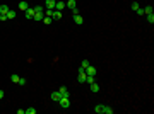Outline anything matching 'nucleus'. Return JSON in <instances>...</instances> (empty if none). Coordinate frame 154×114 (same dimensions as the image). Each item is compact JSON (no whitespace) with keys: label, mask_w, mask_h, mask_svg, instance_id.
<instances>
[{"label":"nucleus","mask_w":154,"mask_h":114,"mask_svg":"<svg viewBox=\"0 0 154 114\" xmlns=\"http://www.w3.org/2000/svg\"><path fill=\"white\" fill-rule=\"evenodd\" d=\"M19 78H21V77H19V75H16V73H14V75L10 77V80H12L14 84H17V82H19Z\"/></svg>","instance_id":"4be33fe9"},{"label":"nucleus","mask_w":154,"mask_h":114,"mask_svg":"<svg viewBox=\"0 0 154 114\" xmlns=\"http://www.w3.org/2000/svg\"><path fill=\"white\" fill-rule=\"evenodd\" d=\"M29 5H28V2H24V0H22V2H19V10H22V12H24V10L28 9Z\"/></svg>","instance_id":"4468645a"},{"label":"nucleus","mask_w":154,"mask_h":114,"mask_svg":"<svg viewBox=\"0 0 154 114\" xmlns=\"http://www.w3.org/2000/svg\"><path fill=\"white\" fill-rule=\"evenodd\" d=\"M26 114H36V109H34V107H29V109H26Z\"/></svg>","instance_id":"393cba45"},{"label":"nucleus","mask_w":154,"mask_h":114,"mask_svg":"<svg viewBox=\"0 0 154 114\" xmlns=\"http://www.w3.org/2000/svg\"><path fill=\"white\" fill-rule=\"evenodd\" d=\"M103 113H105V114H113V113H115V109L110 107V106H103Z\"/></svg>","instance_id":"9d476101"},{"label":"nucleus","mask_w":154,"mask_h":114,"mask_svg":"<svg viewBox=\"0 0 154 114\" xmlns=\"http://www.w3.org/2000/svg\"><path fill=\"white\" fill-rule=\"evenodd\" d=\"M55 3H57V0H45L46 9H55Z\"/></svg>","instance_id":"39448f33"},{"label":"nucleus","mask_w":154,"mask_h":114,"mask_svg":"<svg viewBox=\"0 0 154 114\" xmlns=\"http://www.w3.org/2000/svg\"><path fill=\"white\" fill-rule=\"evenodd\" d=\"M94 111H96L98 114H101V113H103V104H96V107H94Z\"/></svg>","instance_id":"6ab92c4d"},{"label":"nucleus","mask_w":154,"mask_h":114,"mask_svg":"<svg viewBox=\"0 0 154 114\" xmlns=\"http://www.w3.org/2000/svg\"><path fill=\"white\" fill-rule=\"evenodd\" d=\"M147 15V22L149 24H154V14H145Z\"/></svg>","instance_id":"a211bd4d"},{"label":"nucleus","mask_w":154,"mask_h":114,"mask_svg":"<svg viewBox=\"0 0 154 114\" xmlns=\"http://www.w3.org/2000/svg\"><path fill=\"white\" fill-rule=\"evenodd\" d=\"M58 104H60V107H63V109H68V106H70V101H68V97H60Z\"/></svg>","instance_id":"f257e3e1"},{"label":"nucleus","mask_w":154,"mask_h":114,"mask_svg":"<svg viewBox=\"0 0 154 114\" xmlns=\"http://www.w3.org/2000/svg\"><path fill=\"white\" fill-rule=\"evenodd\" d=\"M55 9L62 12V10L65 9V2H58V0H57V3H55Z\"/></svg>","instance_id":"1a4fd4ad"},{"label":"nucleus","mask_w":154,"mask_h":114,"mask_svg":"<svg viewBox=\"0 0 154 114\" xmlns=\"http://www.w3.org/2000/svg\"><path fill=\"white\" fill-rule=\"evenodd\" d=\"M24 14H26V19H33L34 17V7H28L24 10Z\"/></svg>","instance_id":"f03ea898"},{"label":"nucleus","mask_w":154,"mask_h":114,"mask_svg":"<svg viewBox=\"0 0 154 114\" xmlns=\"http://www.w3.org/2000/svg\"><path fill=\"white\" fill-rule=\"evenodd\" d=\"M9 7H7V5H0V14H7V12H9Z\"/></svg>","instance_id":"f3484780"},{"label":"nucleus","mask_w":154,"mask_h":114,"mask_svg":"<svg viewBox=\"0 0 154 114\" xmlns=\"http://www.w3.org/2000/svg\"><path fill=\"white\" fill-rule=\"evenodd\" d=\"M137 9H140V5H139L137 2H134V3H132V10H137Z\"/></svg>","instance_id":"bb28decb"},{"label":"nucleus","mask_w":154,"mask_h":114,"mask_svg":"<svg viewBox=\"0 0 154 114\" xmlns=\"http://www.w3.org/2000/svg\"><path fill=\"white\" fill-rule=\"evenodd\" d=\"M135 12H137V15H145V14H144V9H137Z\"/></svg>","instance_id":"cd10ccee"},{"label":"nucleus","mask_w":154,"mask_h":114,"mask_svg":"<svg viewBox=\"0 0 154 114\" xmlns=\"http://www.w3.org/2000/svg\"><path fill=\"white\" fill-rule=\"evenodd\" d=\"M5 15H7V19H14V17H16V12H14V10H9Z\"/></svg>","instance_id":"aec40b11"},{"label":"nucleus","mask_w":154,"mask_h":114,"mask_svg":"<svg viewBox=\"0 0 154 114\" xmlns=\"http://www.w3.org/2000/svg\"><path fill=\"white\" fill-rule=\"evenodd\" d=\"M144 14H152V7H151V5H147V7L144 9Z\"/></svg>","instance_id":"b1692460"},{"label":"nucleus","mask_w":154,"mask_h":114,"mask_svg":"<svg viewBox=\"0 0 154 114\" xmlns=\"http://www.w3.org/2000/svg\"><path fill=\"white\" fill-rule=\"evenodd\" d=\"M43 17H45V14H39V12H34V17H33V19H34V20H43Z\"/></svg>","instance_id":"2eb2a0df"},{"label":"nucleus","mask_w":154,"mask_h":114,"mask_svg":"<svg viewBox=\"0 0 154 114\" xmlns=\"http://www.w3.org/2000/svg\"><path fill=\"white\" fill-rule=\"evenodd\" d=\"M86 72H79V77H77V82H81V84H86Z\"/></svg>","instance_id":"20e7f679"},{"label":"nucleus","mask_w":154,"mask_h":114,"mask_svg":"<svg viewBox=\"0 0 154 114\" xmlns=\"http://www.w3.org/2000/svg\"><path fill=\"white\" fill-rule=\"evenodd\" d=\"M17 84H19V85H26V84H28V80L21 77V78H19V82H17Z\"/></svg>","instance_id":"a878e982"},{"label":"nucleus","mask_w":154,"mask_h":114,"mask_svg":"<svg viewBox=\"0 0 154 114\" xmlns=\"http://www.w3.org/2000/svg\"><path fill=\"white\" fill-rule=\"evenodd\" d=\"M84 72H86V75H96V68L91 67V65H89V67H87Z\"/></svg>","instance_id":"423d86ee"},{"label":"nucleus","mask_w":154,"mask_h":114,"mask_svg":"<svg viewBox=\"0 0 154 114\" xmlns=\"http://www.w3.org/2000/svg\"><path fill=\"white\" fill-rule=\"evenodd\" d=\"M58 92L62 94V97H68V89H67V87H60Z\"/></svg>","instance_id":"6e6552de"},{"label":"nucleus","mask_w":154,"mask_h":114,"mask_svg":"<svg viewBox=\"0 0 154 114\" xmlns=\"http://www.w3.org/2000/svg\"><path fill=\"white\" fill-rule=\"evenodd\" d=\"M53 10H55V9H46V10H45V15H48V17H53Z\"/></svg>","instance_id":"412c9836"},{"label":"nucleus","mask_w":154,"mask_h":114,"mask_svg":"<svg viewBox=\"0 0 154 114\" xmlns=\"http://www.w3.org/2000/svg\"><path fill=\"white\" fill-rule=\"evenodd\" d=\"M51 17H48V15H45V17H43V22H45V24H51Z\"/></svg>","instance_id":"5701e85b"},{"label":"nucleus","mask_w":154,"mask_h":114,"mask_svg":"<svg viewBox=\"0 0 154 114\" xmlns=\"http://www.w3.org/2000/svg\"><path fill=\"white\" fill-rule=\"evenodd\" d=\"M60 97H62V94H60V92H53V94H51V101H55V102H58V101H60Z\"/></svg>","instance_id":"9b49d317"},{"label":"nucleus","mask_w":154,"mask_h":114,"mask_svg":"<svg viewBox=\"0 0 154 114\" xmlns=\"http://www.w3.org/2000/svg\"><path fill=\"white\" fill-rule=\"evenodd\" d=\"M0 20H2V22L7 20V15H5V14H0Z\"/></svg>","instance_id":"c85d7f7f"},{"label":"nucleus","mask_w":154,"mask_h":114,"mask_svg":"<svg viewBox=\"0 0 154 114\" xmlns=\"http://www.w3.org/2000/svg\"><path fill=\"white\" fill-rule=\"evenodd\" d=\"M4 95H5V94H4V90L0 89V99H4Z\"/></svg>","instance_id":"c756f323"},{"label":"nucleus","mask_w":154,"mask_h":114,"mask_svg":"<svg viewBox=\"0 0 154 114\" xmlns=\"http://www.w3.org/2000/svg\"><path fill=\"white\" fill-rule=\"evenodd\" d=\"M51 19L60 20V19H62V12H60V10H53V17H51Z\"/></svg>","instance_id":"f8f14e48"},{"label":"nucleus","mask_w":154,"mask_h":114,"mask_svg":"<svg viewBox=\"0 0 154 114\" xmlns=\"http://www.w3.org/2000/svg\"><path fill=\"white\" fill-rule=\"evenodd\" d=\"M74 22H75V24H79V26H81V24L84 22V19H82V15H79V14H77V15H74Z\"/></svg>","instance_id":"ddd939ff"},{"label":"nucleus","mask_w":154,"mask_h":114,"mask_svg":"<svg viewBox=\"0 0 154 114\" xmlns=\"http://www.w3.org/2000/svg\"><path fill=\"white\" fill-rule=\"evenodd\" d=\"M91 90H93L94 94H98V92H99V85H98L96 82H94V84H91Z\"/></svg>","instance_id":"dca6fc26"},{"label":"nucleus","mask_w":154,"mask_h":114,"mask_svg":"<svg viewBox=\"0 0 154 114\" xmlns=\"http://www.w3.org/2000/svg\"><path fill=\"white\" fill-rule=\"evenodd\" d=\"M65 7H68L70 10H74V9H77V2L75 0H68V2H65Z\"/></svg>","instance_id":"7ed1b4c3"},{"label":"nucleus","mask_w":154,"mask_h":114,"mask_svg":"<svg viewBox=\"0 0 154 114\" xmlns=\"http://www.w3.org/2000/svg\"><path fill=\"white\" fill-rule=\"evenodd\" d=\"M89 65H91V63H89L87 60H82V63H81V68H79V72H84V70H86Z\"/></svg>","instance_id":"0eeeda50"}]
</instances>
